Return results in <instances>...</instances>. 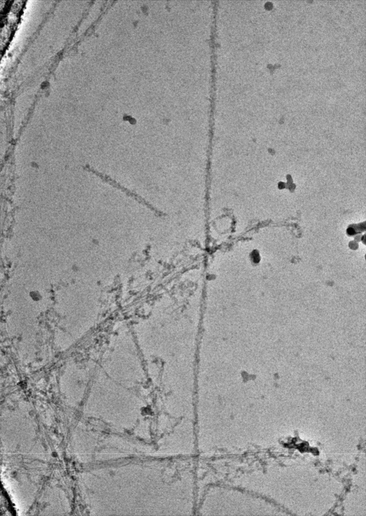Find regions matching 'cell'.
Returning <instances> with one entry per match:
<instances>
[{
	"label": "cell",
	"instance_id": "obj_1",
	"mask_svg": "<svg viewBox=\"0 0 366 516\" xmlns=\"http://www.w3.org/2000/svg\"><path fill=\"white\" fill-rule=\"evenodd\" d=\"M88 168L89 170H90V171H91L93 173L96 174L98 176L104 179V180L105 182L110 183V184L113 186V187L123 191V192L126 194L127 196L131 197L132 198H134L135 200L142 203H144L146 205L149 204L148 202H147V201L144 199H143L137 193L133 192L129 190L128 189L123 187L116 181L112 180L110 177L106 176L105 175H103L102 174L99 173L98 172L95 171L94 170L91 169V168H90L89 167H88Z\"/></svg>",
	"mask_w": 366,
	"mask_h": 516
}]
</instances>
